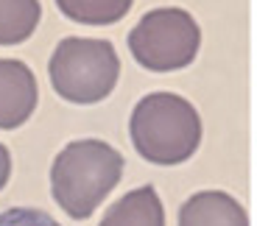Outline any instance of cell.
<instances>
[{
    "mask_svg": "<svg viewBox=\"0 0 257 226\" xmlns=\"http://www.w3.org/2000/svg\"><path fill=\"white\" fill-rule=\"evenodd\" d=\"M123 176V156L103 140H76L51 165V193L76 220L90 218Z\"/></svg>",
    "mask_w": 257,
    "mask_h": 226,
    "instance_id": "cell-1",
    "label": "cell"
},
{
    "mask_svg": "<svg viewBox=\"0 0 257 226\" xmlns=\"http://www.w3.org/2000/svg\"><path fill=\"white\" fill-rule=\"evenodd\" d=\"M128 134L143 159L154 165H182L201 142V117L182 95L151 92L137 101Z\"/></svg>",
    "mask_w": 257,
    "mask_h": 226,
    "instance_id": "cell-2",
    "label": "cell"
},
{
    "mask_svg": "<svg viewBox=\"0 0 257 226\" xmlns=\"http://www.w3.org/2000/svg\"><path fill=\"white\" fill-rule=\"evenodd\" d=\"M48 76L70 104H98L115 90L120 78V59L106 39L67 37L56 45L48 65Z\"/></svg>",
    "mask_w": 257,
    "mask_h": 226,
    "instance_id": "cell-3",
    "label": "cell"
},
{
    "mask_svg": "<svg viewBox=\"0 0 257 226\" xmlns=\"http://www.w3.org/2000/svg\"><path fill=\"white\" fill-rule=\"evenodd\" d=\"M201 45L199 23L176 6L154 9L140 17L128 34V51L151 73H174L196 59Z\"/></svg>",
    "mask_w": 257,
    "mask_h": 226,
    "instance_id": "cell-4",
    "label": "cell"
},
{
    "mask_svg": "<svg viewBox=\"0 0 257 226\" xmlns=\"http://www.w3.org/2000/svg\"><path fill=\"white\" fill-rule=\"evenodd\" d=\"M39 101L37 78L20 59H0V129H17Z\"/></svg>",
    "mask_w": 257,
    "mask_h": 226,
    "instance_id": "cell-5",
    "label": "cell"
},
{
    "mask_svg": "<svg viewBox=\"0 0 257 226\" xmlns=\"http://www.w3.org/2000/svg\"><path fill=\"white\" fill-rule=\"evenodd\" d=\"M179 226H249V215L235 195L224 190H201L182 204Z\"/></svg>",
    "mask_w": 257,
    "mask_h": 226,
    "instance_id": "cell-6",
    "label": "cell"
},
{
    "mask_svg": "<svg viewBox=\"0 0 257 226\" xmlns=\"http://www.w3.org/2000/svg\"><path fill=\"white\" fill-rule=\"evenodd\" d=\"M98 226H165V209L151 184L117 198Z\"/></svg>",
    "mask_w": 257,
    "mask_h": 226,
    "instance_id": "cell-7",
    "label": "cell"
},
{
    "mask_svg": "<svg viewBox=\"0 0 257 226\" xmlns=\"http://www.w3.org/2000/svg\"><path fill=\"white\" fill-rule=\"evenodd\" d=\"M42 17L39 0H0V45H20Z\"/></svg>",
    "mask_w": 257,
    "mask_h": 226,
    "instance_id": "cell-8",
    "label": "cell"
},
{
    "mask_svg": "<svg viewBox=\"0 0 257 226\" xmlns=\"http://www.w3.org/2000/svg\"><path fill=\"white\" fill-rule=\"evenodd\" d=\"M135 0H56L59 12L78 26H112L128 14Z\"/></svg>",
    "mask_w": 257,
    "mask_h": 226,
    "instance_id": "cell-9",
    "label": "cell"
},
{
    "mask_svg": "<svg viewBox=\"0 0 257 226\" xmlns=\"http://www.w3.org/2000/svg\"><path fill=\"white\" fill-rule=\"evenodd\" d=\"M0 226H59L45 209L31 207H12L0 212Z\"/></svg>",
    "mask_w": 257,
    "mask_h": 226,
    "instance_id": "cell-10",
    "label": "cell"
},
{
    "mask_svg": "<svg viewBox=\"0 0 257 226\" xmlns=\"http://www.w3.org/2000/svg\"><path fill=\"white\" fill-rule=\"evenodd\" d=\"M9 176H12V156H9L6 145H0V190L6 187Z\"/></svg>",
    "mask_w": 257,
    "mask_h": 226,
    "instance_id": "cell-11",
    "label": "cell"
}]
</instances>
